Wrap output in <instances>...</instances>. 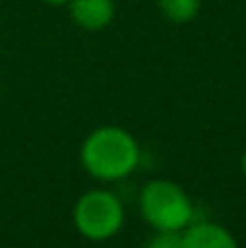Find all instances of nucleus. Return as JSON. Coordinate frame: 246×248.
<instances>
[{
    "mask_svg": "<svg viewBox=\"0 0 246 248\" xmlns=\"http://www.w3.org/2000/svg\"><path fill=\"white\" fill-rule=\"evenodd\" d=\"M82 166L99 181H118L133 173L140 162V147L135 138L116 125H101L87 135L80 150Z\"/></svg>",
    "mask_w": 246,
    "mask_h": 248,
    "instance_id": "obj_1",
    "label": "nucleus"
},
{
    "mask_svg": "<svg viewBox=\"0 0 246 248\" xmlns=\"http://www.w3.org/2000/svg\"><path fill=\"white\" fill-rule=\"evenodd\" d=\"M140 215L155 232H183L193 222V202L179 183L155 178L140 190Z\"/></svg>",
    "mask_w": 246,
    "mask_h": 248,
    "instance_id": "obj_2",
    "label": "nucleus"
},
{
    "mask_svg": "<svg viewBox=\"0 0 246 248\" xmlns=\"http://www.w3.org/2000/svg\"><path fill=\"white\" fill-rule=\"evenodd\" d=\"M123 219H126V212H123L121 200L111 190H101V188L84 193L73 210L75 229L84 239H92V241H104L118 234V229L123 227Z\"/></svg>",
    "mask_w": 246,
    "mask_h": 248,
    "instance_id": "obj_3",
    "label": "nucleus"
},
{
    "mask_svg": "<svg viewBox=\"0 0 246 248\" xmlns=\"http://www.w3.org/2000/svg\"><path fill=\"white\" fill-rule=\"evenodd\" d=\"M66 5H68L70 19L87 31H99L109 27L116 15L114 0H68Z\"/></svg>",
    "mask_w": 246,
    "mask_h": 248,
    "instance_id": "obj_4",
    "label": "nucleus"
},
{
    "mask_svg": "<svg viewBox=\"0 0 246 248\" xmlns=\"http://www.w3.org/2000/svg\"><path fill=\"white\" fill-rule=\"evenodd\" d=\"M181 248H239L234 236L213 222H191L181 232Z\"/></svg>",
    "mask_w": 246,
    "mask_h": 248,
    "instance_id": "obj_5",
    "label": "nucleus"
},
{
    "mask_svg": "<svg viewBox=\"0 0 246 248\" xmlns=\"http://www.w3.org/2000/svg\"><path fill=\"white\" fill-rule=\"evenodd\" d=\"M157 5H160L164 17L176 22V24L191 22L200 10V0H157Z\"/></svg>",
    "mask_w": 246,
    "mask_h": 248,
    "instance_id": "obj_6",
    "label": "nucleus"
},
{
    "mask_svg": "<svg viewBox=\"0 0 246 248\" xmlns=\"http://www.w3.org/2000/svg\"><path fill=\"white\" fill-rule=\"evenodd\" d=\"M143 248H181V232H155Z\"/></svg>",
    "mask_w": 246,
    "mask_h": 248,
    "instance_id": "obj_7",
    "label": "nucleus"
},
{
    "mask_svg": "<svg viewBox=\"0 0 246 248\" xmlns=\"http://www.w3.org/2000/svg\"><path fill=\"white\" fill-rule=\"evenodd\" d=\"M44 2H49V5H66L68 0H44Z\"/></svg>",
    "mask_w": 246,
    "mask_h": 248,
    "instance_id": "obj_8",
    "label": "nucleus"
},
{
    "mask_svg": "<svg viewBox=\"0 0 246 248\" xmlns=\"http://www.w3.org/2000/svg\"><path fill=\"white\" fill-rule=\"evenodd\" d=\"M242 171H244V176H246V150H244V155H242Z\"/></svg>",
    "mask_w": 246,
    "mask_h": 248,
    "instance_id": "obj_9",
    "label": "nucleus"
}]
</instances>
